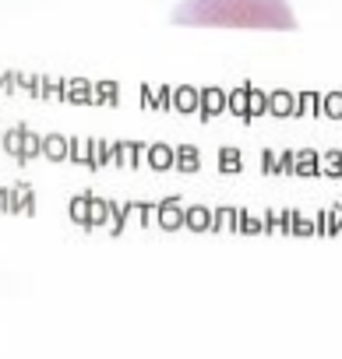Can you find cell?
Masks as SVG:
<instances>
[{
  "label": "cell",
  "instance_id": "6da1fadb",
  "mask_svg": "<svg viewBox=\"0 0 342 359\" xmlns=\"http://www.w3.org/2000/svg\"><path fill=\"white\" fill-rule=\"evenodd\" d=\"M173 22L198 29H296V15L286 0H184Z\"/></svg>",
  "mask_w": 342,
  "mask_h": 359
}]
</instances>
